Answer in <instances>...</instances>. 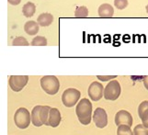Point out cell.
I'll use <instances>...</instances> for the list:
<instances>
[{
	"label": "cell",
	"mask_w": 148,
	"mask_h": 135,
	"mask_svg": "<svg viewBox=\"0 0 148 135\" xmlns=\"http://www.w3.org/2000/svg\"><path fill=\"white\" fill-rule=\"evenodd\" d=\"M75 113L80 123H82L83 125H88L93 117L92 104H91L90 100L88 98L81 99L76 105Z\"/></svg>",
	"instance_id": "obj_1"
},
{
	"label": "cell",
	"mask_w": 148,
	"mask_h": 135,
	"mask_svg": "<svg viewBox=\"0 0 148 135\" xmlns=\"http://www.w3.org/2000/svg\"><path fill=\"white\" fill-rule=\"evenodd\" d=\"M143 82H144L145 87L148 90V75H145V76L143 77Z\"/></svg>",
	"instance_id": "obj_27"
},
{
	"label": "cell",
	"mask_w": 148,
	"mask_h": 135,
	"mask_svg": "<svg viewBox=\"0 0 148 135\" xmlns=\"http://www.w3.org/2000/svg\"><path fill=\"white\" fill-rule=\"evenodd\" d=\"M88 15V9L85 6L78 7L75 11V17L76 18H86Z\"/></svg>",
	"instance_id": "obj_18"
},
{
	"label": "cell",
	"mask_w": 148,
	"mask_h": 135,
	"mask_svg": "<svg viewBox=\"0 0 148 135\" xmlns=\"http://www.w3.org/2000/svg\"><path fill=\"white\" fill-rule=\"evenodd\" d=\"M53 21V17L50 13H42L38 17L37 22L40 27H48Z\"/></svg>",
	"instance_id": "obj_12"
},
{
	"label": "cell",
	"mask_w": 148,
	"mask_h": 135,
	"mask_svg": "<svg viewBox=\"0 0 148 135\" xmlns=\"http://www.w3.org/2000/svg\"><path fill=\"white\" fill-rule=\"evenodd\" d=\"M145 9H146V12H147V14H148V5H147V6H146Z\"/></svg>",
	"instance_id": "obj_28"
},
{
	"label": "cell",
	"mask_w": 148,
	"mask_h": 135,
	"mask_svg": "<svg viewBox=\"0 0 148 135\" xmlns=\"http://www.w3.org/2000/svg\"><path fill=\"white\" fill-rule=\"evenodd\" d=\"M40 108H42V106H40V105L35 106L32 108V122L33 125L36 127H40L43 125L42 121H40Z\"/></svg>",
	"instance_id": "obj_13"
},
{
	"label": "cell",
	"mask_w": 148,
	"mask_h": 135,
	"mask_svg": "<svg viewBox=\"0 0 148 135\" xmlns=\"http://www.w3.org/2000/svg\"><path fill=\"white\" fill-rule=\"evenodd\" d=\"M40 86L48 95H55L59 91L60 82L54 75H44L40 78Z\"/></svg>",
	"instance_id": "obj_2"
},
{
	"label": "cell",
	"mask_w": 148,
	"mask_h": 135,
	"mask_svg": "<svg viewBox=\"0 0 148 135\" xmlns=\"http://www.w3.org/2000/svg\"><path fill=\"white\" fill-rule=\"evenodd\" d=\"M61 113L59 111L58 108H52L50 110V115H49V126L56 128L59 126V124L61 122Z\"/></svg>",
	"instance_id": "obj_10"
},
{
	"label": "cell",
	"mask_w": 148,
	"mask_h": 135,
	"mask_svg": "<svg viewBox=\"0 0 148 135\" xmlns=\"http://www.w3.org/2000/svg\"><path fill=\"white\" fill-rule=\"evenodd\" d=\"M140 119H142V121H143V125L148 129V111L145 112V114H143V115L140 117Z\"/></svg>",
	"instance_id": "obj_25"
},
{
	"label": "cell",
	"mask_w": 148,
	"mask_h": 135,
	"mask_svg": "<svg viewBox=\"0 0 148 135\" xmlns=\"http://www.w3.org/2000/svg\"><path fill=\"white\" fill-rule=\"evenodd\" d=\"M116 77H117V75H97V78L102 82L113 80L116 78Z\"/></svg>",
	"instance_id": "obj_24"
},
{
	"label": "cell",
	"mask_w": 148,
	"mask_h": 135,
	"mask_svg": "<svg viewBox=\"0 0 148 135\" xmlns=\"http://www.w3.org/2000/svg\"><path fill=\"white\" fill-rule=\"evenodd\" d=\"M117 135H134V131L129 125H120L117 129Z\"/></svg>",
	"instance_id": "obj_17"
},
{
	"label": "cell",
	"mask_w": 148,
	"mask_h": 135,
	"mask_svg": "<svg viewBox=\"0 0 148 135\" xmlns=\"http://www.w3.org/2000/svg\"><path fill=\"white\" fill-rule=\"evenodd\" d=\"M92 121H94L95 125L99 129H103L108 125V115L104 108H96V110L93 112Z\"/></svg>",
	"instance_id": "obj_8"
},
{
	"label": "cell",
	"mask_w": 148,
	"mask_h": 135,
	"mask_svg": "<svg viewBox=\"0 0 148 135\" xmlns=\"http://www.w3.org/2000/svg\"><path fill=\"white\" fill-rule=\"evenodd\" d=\"M12 45L13 46H29V43L24 37H17L14 39Z\"/></svg>",
	"instance_id": "obj_21"
},
{
	"label": "cell",
	"mask_w": 148,
	"mask_h": 135,
	"mask_svg": "<svg viewBox=\"0 0 148 135\" xmlns=\"http://www.w3.org/2000/svg\"><path fill=\"white\" fill-rule=\"evenodd\" d=\"M36 12V6L32 2H28L22 8V13L26 18H30Z\"/></svg>",
	"instance_id": "obj_15"
},
{
	"label": "cell",
	"mask_w": 148,
	"mask_h": 135,
	"mask_svg": "<svg viewBox=\"0 0 148 135\" xmlns=\"http://www.w3.org/2000/svg\"><path fill=\"white\" fill-rule=\"evenodd\" d=\"M114 6L118 9L122 10L128 7V0H114Z\"/></svg>",
	"instance_id": "obj_22"
},
{
	"label": "cell",
	"mask_w": 148,
	"mask_h": 135,
	"mask_svg": "<svg viewBox=\"0 0 148 135\" xmlns=\"http://www.w3.org/2000/svg\"><path fill=\"white\" fill-rule=\"evenodd\" d=\"M147 111H148V101L147 100L143 101L138 107V115H139V117H141L143 114H145Z\"/></svg>",
	"instance_id": "obj_23"
},
{
	"label": "cell",
	"mask_w": 148,
	"mask_h": 135,
	"mask_svg": "<svg viewBox=\"0 0 148 135\" xmlns=\"http://www.w3.org/2000/svg\"><path fill=\"white\" fill-rule=\"evenodd\" d=\"M14 122L19 129H26L32 122V113L25 108H19L15 112Z\"/></svg>",
	"instance_id": "obj_3"
},
{
	"label": "cell",
	"mask_w": 148,
	"mask_h": 135,
	"mask_svg": "<svg viewBox=\"0 0 148 135\" xmlns=\"http://www.w3.org/2000/svg\"><path fill=\"white\" fill-rule=\"evenodd\" d=\"M32 46H46L47 45V39L43 36H37L32 41Z\"/></svg>",
	"instance_id": "obj_19"
},
{
	"label": "cell",
	"mask_w": 148,
	"mask_h": 135,
	"mask_svg": "<svg viewBox=\"0 0 148 135\" xmlns=\"http://www.w3.org/2000/svg\"><path fill=\"white\" fill-rule=\"evenodd\" d=\"M98 12L100 18H112L114 14V9L110 4H102L99 6Z\"/></svg>",
	"instance_id": "obj_11"
},
{
	"label": "cell",
	"mask_w": 148,
	"mask_h": 135,
	"mask_svg": "<svg viewBox=\"0 0 148 135\" xmlns=\"http://www.w3.org/2000/svg\"><path fill=\"white\" fill-rule=\"evenodd\" d=\"M104 89L105 88L103 87L101 83L97 81L91 83L88 90V96L91 98V100L99 101V99H101L104 97Z\"/></svg>",
	"instance_id": "obj_7"
},
{
	"label": "cell",
	"mask_w": 148,
	"mask_h": 135,
	"mask_svg": "<svg viewBox=\"0 0 148 135\" xmlns=\"http://www.w3.org/2000/svg\"><path fill=\"white\" fill-rule=\"evenodd\" d=\"M39 24L36 21L29 20L24 25V30L28 35H36L39 32Z\"/></svg>",
	"instance_id": "obj_14"
},
{
	"label": "cell",
	"mask_w": 148,
	"mask_h": 135,
	"mask_svg": "<svg viewBox=\"0 0 148 135\" xmlns=\"http://www.w3.org/2000/svg\"><path fill=\"white\" fill-rule=\"evenodd\" d=\"M80 98V91L75 88H67L62 95V102L66 108H72L77 105Z\"/></svg>",
	"instance_id": "obj_5"
},
{
	"label": "cell",
	"mask_w": 148,
	"mask_h": 135,
	"mask_svg": "<svg viewBox=\"0 0 148 135\" xmlns=\"http://www.w3.org/2000/svg\"><path fill=\"white\" fill-rule=\"evenodd\" d=\"M134 135H148V129L143 124H138L134 128Z\"/></svg>",
	"instance_id": "obj_20"
},
{
	"label": "cell",
	"mask_w": 148,
	"mask_h": 135,
	"mask_svg": "<svg viewBox=\"0 0 148 135\" xmlns=\"http://www.w3.org/2000/svg\"><path fill=\"white\" fill-rule=\"evenodd\" d=\"M121 93V87L120 83L113 79L110 80L104 89V98L106 100H116L118 99Z\"/></svg>",
	"instance_id": "obj_4"
},
{
	"label": "cell",
	"mask_w": 148,
	"mask_h": 135,
	"mask_svg": "<svg viewBox=\"0 0 148 135\" xmlns=\"http://www.w3.org/2000/svg\"><path fill=\"white\" fill-rule=\"evenodd\" d=\"M51 107L49 106H42L40 108V121H42L43 125L49 126V115H50V110H51Z\"/></svg>",
	"instance_id": "obj_16"
},
{
	"label": "cell",
	"mask_w": 148,
	"mask_h": 135,
	"mask_svg": "<svg viewBox=\"0 0 148 135\" xmlns=\"http://www.w3.org/2000/svg\"><path fill=\"white\" fill-rule=\"evenodd\" d=\"M29 82L28 75H11L8 79L10 88L15 92L21 91Z\"/></svg>",
	"instance_id": "obj_6"
},
{
	"label": "cell",
	"mask_w": 148,
	"mask_h": 135,
	"mask_svg": "<svg viewBox=\"0 0 148 135\" xmlns=\"http://www.w3.org/2000/svg\"><path fill=\"white\" fill-rule=\"evenodd\" d=\"M115 124L117 126L120 125H132V117L131 113L127 110H120L116 113L115 116Z\"/></svg>",
	"instance_id": "obj_9"
},
{
	"label": "cell",
	"mask_w": 148,
	"mask_h": 135,
	"mask_svg": "<svg viewBox=\"0 0 148 135\" xmlns=\"http://www.w3.org/2000/svg\"><path fill=\"white\" fill-rule=\"evenodd\" d=\"M8 3L10 5H13V6H17V5L20 4V2H21V0H8Z\"/></svg>",
	"instance_id": "obj_26"
}]
</instances>
